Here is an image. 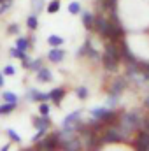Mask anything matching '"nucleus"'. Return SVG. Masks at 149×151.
I'll return each instance as SVG.
<instances>
[{
	"instance_id": "nucleus-1",
	"label": "nucleus",
	"mask_w": 149,
	"mask_h": 151,
	"mask_svg": "<svg viewBox=\"0 0 149 151\" xmlns=\"http://www.w3.org/2000/svg\"><path fill=\"white\" fill-rule=\"evenodd\" d=\"M140 125V118H139V114L135 113H126L123 114V118H121V121H119V132H121V135L123 134H130L133 128H137Z\"/></svg>"
},
{
	"instance_id": "nucleus-2",
	"label": "nucleus",
	"mask_w": 149,
	"mask_h": 151,
	"mask_svg": "<svg viewBox=\"0 0 149 151\" xmlns=\"http://www.w3.org/2000/svg\"><path fill=\"white\" fill-rule=\"evenodd\" d=\"M93 27H95V30H97L102 37H105L107 28H109V19H105L104 16H95V19H93Z\"/></svg>"
},
{
	"instance_id": "nucleus-3",
	"label": "nucleus",
	"mask_w": 149,
	"mask_h": 151,
	"mask_svg": "<svg viewBox=\"0 0 149 151\" xmlns=\"http://www.w3.org/2000/svg\"><path fill=\"white\" fill-rule=\"evenodd\" d=\"M63 58H65V51L62 47H53L47 53V60L53 63H60V62H63Z\"/></svg>"
},
{
	"instance_id": "nucleus-4",
	"label": "nucleus",
	"mask_w": 149,
	"mask_h": 151,
	"mask_svg": "<svg viewBox=\"0 0 149 151\" xmlns=\"http://www.w3.org/2000/svg\"><path fill=\"white\" fill-rule=\"evenodd\" d=\"M117 135H121V132L117 130V128H109L105 134H104V137L100 139V142L104 144V142H117V141H121V137H117Z\"/></svg>"
},
{
	"instance_id": "nucleus-5",
	"label": "nucleus",
	"mask_w": 149,
	"mask_h": 151,
	"mask_svg": "<svg viewBox=\"0 0 149 151\" xmlns=\"http://www.w3.org/2000/svg\"><path fill=\"white\" fill-rule=\"evenodd\" d=\"M135 148H137V150H149V130L140 132V134L137 135Z\"/></svg>"
},
{
	"instance_id": "nucleus-6",
	"label": "nucleus",
	"mask_w": 149,
	"mask_h": 151,
	"mask_svg": "<svg viewBox=\"0 0 149 151\" xmlns=\"http://www.w3.org/2000/svg\"><path fill=\"white\" fill-rule=\"evenodd\" d=\"M117 62H119V60H116L114 56L107 55V53L102 56V63H104L105 70H109V72H112V70H116V69H117Z\"/></svg>"
},
{
	"instance_id": "nucleus-7",
	"label": "nucleus",
	"mask_w": 149,
	"mask_h": 151,
	"mask_svg": "<svg viewBox=\"0 0 149 151\" xmlns=\"http://www.w3.org/2000/svg\"><path fill=\"white\" fill-rule=\"evenodd\" d=\"M121 56L128 62V65L137 63V58L133 56V53L130 51V47H128V44H126V42H121Z\"/></svg>"
},
{
	"instance_id": "nucleus-8",
	"label": "nucleus",
	"mask_w": 149,
	"mask_h": 151,
	"mask_svg": "<svg viewBox=\"0 0 149 151\" xmlns=\"http://www.w3.org/2000/svg\"><path fill=\"white\" fill-rule=\"evenodd\" d=\"M63 97H65V90H63V88H53V90L49 91V99H51L54 104H60V102L63 100Z\"/></svg>"
},
{
	"instance_id": "nucleus-9",
	"label": "nucleus",
	"mask_w": 149,
	"mask_h": 151,
	"mask_svg": "<svg viewBox=\"0 0 149 151\" xmlns=\"http://www.w3.org/2000/svg\"><path fill=\"white\" fill-rule=\"evenodd\" d=\"M58 139H60V134H54V135H51L49 139L42 141V142H40V148H42V150H51V148H56V146H58Z\"/></svg>"
},
{
	"instance_id": "nucleus-10",
	"label": "nucleus",
	"mask_w": 149,
	"mask_h": 151,
	"mask_svg": "<svg viewBox=\"0 0 149 151\" xmlns=\"http://www.w3.org/2000/svg\"><path fill=\"white\" fill-rule=\"evenodd\" d=\"M79 118H81V111H75V113L65 116L63 118V127H74V125H77Z\"/></svg>"
},
{
	"instance_id": "nucleus-11",
	"label": "nucleus",
	"mask_w": 149,
	"mask_h": 151,
	"mask_svg": "<svg viewBox=\"0 0 149 151\" xmlns=\"http://www.w3.org/2000/svg\"><path fill=\"white\" fill-rule=\"evenodd\" d=\"M37 77L40 83H49V81H53V74H51V70L49 69H46V67H40L37 70Z\"/></svg>"
},
{
	"instance_id": "nucleus-12",
	"label": "nucleus",
	"mask_w": 149,
	"mask_h": 151,
	"mask_svg": "<svg viewBox=\"0 0 149 151\" xmlns=\"http://www.w3.org/2000/svg\"><path fill=\"white\" fill-rule=\"evenodd\" d=\"M34 125H35V128H47L49 125H51V119H49V114H46V116H42L40 114V118H35L34 119Z\"/></svg>"
},
{
	"instance_id": "nucleus-13",
	"label": "nucleus",
	"mask_w": 149,
	"mask_h": 151,
	"mask_svg": "<svg viewBox=\"0 0 149 151\" xmlns=\"http://www.w3.org/2000/svg\"><path fill=\"white\" fill-rule=\"evenodd\" d=\"M105 53L107 55H111V56H114L116 60H119L121 58V51H119V47L116 46V42H107V46H105Z\"/></svg>"
},
{
	"instance_id": "nucleus-14",
	"label": "nucleus",
	"mask_w": 149,
	"mask_h": 151,
	"mask_svg": "<svg viewBox=\"0 0 149 151\" xmlns=\"http://www.w3.org/2000/svg\"><path fill=\"white\" fill-rule=\"evenodd\" d=\"M125 86H126V81H125V79H117V81L112 84L111 95H121V91L125 90Z\"/></svg>"
},
{
	"instance_id": "nucleus-15",
	"label": "nucleus",
	"mask_w": 149,
	"mask_h": 151,
	"mask_svg": "<svg viewBox=\"0 0 149 151\" xmlns=\"http://www.w3.org/2000/svg\"><path fill=\"white\" fill-rule=\"evenodd\" d=\"M62 148H65V150H79L81 148V142L74 137H70V139H67L65 142H62Z\"/></svg>"
},
{
	"instance_id": "nucleus-16",
	"label": "nucleus",
	"mask_w": 149,
	"mask_h": 151,
	"mask_svg": "<svg viewBox=\"0 0 149 151\" xmlns=\"http://www.w3.org/2000/svg\"><path fill=\"white\" fill-rule=\"evenodd\" d=\"M16 106H18V102H5V104H2V106H0V114L12 113V111L16 109Z\"/></svg>"
},
{
	"instance_id": "nucleus-17",
	"label": "nucleus",
	"mask_w": 149,
	"mask_h": 151,
	"mask_svg": "<svg viewBox=\"0 0 149 151\" xmlns=\"http://www.w3.org/2000/svg\"><path fill=\"white\" fill-rule=\"evenodd\" d=\"M93 19H95V16H93L91 12H82V23H84V27H86L88 30L93 28Z\"/></svg>"
},
{
	"instance_id": "nucleus-18",
	"label": "nucleus",
	"mask_w": 149,
	"mask_h": 151,
	"mask_svg": "<svg viewBox=\"0 0 149 151\" xmlns=\"http://www.w3.org/2000/svg\"><path fill=\"white\" fill-rule=\"evenodd\" d=\"M11 56H12V58H19V60H27V58H28L27 53H25L23 49H19V47H12V49H11Z\"/></svg>"
},
{
	"instance_id": "nucleus-19",
	"label": "nucleus",
	"mask_w": 149,
	"mask_h": 151,
	"mask_svg": "<svg viewBox=\"0 0 149 151\" xmlns=\"http://www.w3.org/2000/svg\"><path fill=\"white\" fill-rule=\"evenodd\" d=\"M47 42H49V46H53V47H60V46L63 44V39L58 37V35H49V37H47Z\"/></svg>"
},
{
	"instance_id": "nucleus-20",
	"label": "nucleus",
	"mask_w": 149,
	"mask_h": 151,
	"mask_svg": "<svg viewBox=\"0 0 149 151\" xmlns=\"http://www.w3.org/2000/svg\"><path fill=\"white\" fill-rule=\"evenodd\" d=\"M37 14H30L28 18H27V27L30 28V30H35L37 28Z\"/></svg>"
},
{
	"instance_id": "nucleus-21",
	"label": "nucleus",
	"mask_w": 149,
	"mask_h": 151,
	"mask_svg": "<svg viewBox=\"0 0 149 151\" xmlns=\"http://www.w3.org/2000/svg\"><path fill=\"white\" fill-rule=\"evenodd\" d=\"M105 113H107V109L98 107V109H93V111H91V116H93V119H95V121H97V119L100 121V119L104 118V114H105Z\"/></svg>"
},
{
	"instance_id": "nucleus-22",
	"label": "nucleus",
	"mask_w": 149,
	"mask_h": 151,
	"mask_svg": "<svg viewBox=\"0 0 149 151\" xmlns=\"http://www.w3.org/2000/svg\"><path fill=\"white\" fill-rule=\"evenodd\" d=\"M32 9H34V14H39L44 9V0H32Z\"/></svg>"
},
{
	"instance_id": "nucleus-23",
	"label": "nucleus",
	"mask_w": 149,
	"mask_h": 151,
	"mask_svg": "<svg viewBox=\"0 0 149 151\" xmlns=\"http://www.w3.org/2000/svg\"><path fill=\"white\" fill-rule=\"evenodd\" d=\"M58 11H60V2H58V0L49 2V5H47V12H49V14H54V12H58Z\"/></svg>"
},
{
	"instance_id": "nucleus-24",
	"label": "nucleus",
	"mask_w": 149,
	"mask_h": 151,
	"mask_svg": "<svg viewBox=\"0 0 149 151\" xmlns=\"http://www.w3.org/2000/svg\"><path fill=\"white\" fill-rule=\"evenodd\" d=\"M90 47H91V40L90 39H86V42L81 46V49H79V53H77V56H82V55H88V51H90Z\"/></svg>"
},
{
	"instance_id": "nucleus-25",
	"label": "nucleus",
	"mask_w": 149,
	"mask_h": 151,
	"mask_svg": "<svg viewBox=\"0 0 149 151\" xmlns=\"http://www.w3.org/2000/svg\"><path fill=\"white\" fill-rule=\"evenodd\" d=\"M16 47H19V49H23V51H27V49L30 47V42H28L27 39L19 37L18 40H16Z\"/></svg>"
},
{
	"instance_id": "nucleus-26",
	"label": "nucleus",
	"mask_w": 149,
	"mask_h": 151,
	"mask_svg": "<svg viewBox=\"0 0 149 151\" xmlns=\"http://www.w3.org/2000/svg\"><path fill=\"white\" fill-rule=\"evenodd\" d=\"M69 12H70V14H79V12H81V4H79V2L69 4Z\"/></svg>"
},
{
	"instance_id": "nucleus-27",
	"label": "nucleus",
	"mask_w": 149,
	"mask_h": 151,
	"mask_svg": "<svg viewBox=\"0 0 149 151\" xmlns=\"http://www.w3.org/2000/svg\"><path fill=\"white\" fill-rule=\"evenodd\" d=\"M4 100L5 102H18V97L12 91H4Z\"/></svg>"
},
{
	"instance_id": "nucleus-28",
	"label": "nucleus",
	"mask_w": 149,
	"mask_h": 151,
	"mask_svg": "<svg viewBox=\"0 0 149 151\" xmlns=\"http://www.w3.org/2000/svg\"><path fill=\"white\" fill-rule=\"evenodd\" d=\"M77 99H81V100H84L86 97H88V88H84V86H81V88H77Z\"/></svg>"
},
{
	"instance_id": "nucleus-29",
	"label": "nucleus",
	"mask_w": 149,
	"mask_h": 151,
	"mask_svg": "<svg viewBox=\"0 0 149 151\" xmlns=\"http://www.w3.org/2000/svg\"><path fill=\"white\" fill-rule=\"evenodd\" d=\"M7 135L11 137V141H16V142H21V137L18 135V132H16V130H12V128H9V130H7Z\"/></svg>"
},
{
	"instance_id": "nucleus-30",
	"label": "nucleus",
	"mask_w": 149,
	"mask_h": 151,
	"mask_svg": "<svg viewBox=\"0 0 149 151\" xmlns=\"http://www.w3.org/2000/svg\"><path fill=\"white\" fill-rule=\"evenodd\" d=\"M117 99H119V95H109V100H107V107H114L116 104H117Z\"/></svg>"
},
{
	"instance_id": "nucleus-31",
	"label": "nucleus",
	"mask_w": 149,
	"mask_h": 151,
	"mask_svg": "<svg viewBox=\"0 0 149 151\" xmlns=\"http://www.w3.org/2000/svg\"><path fill=\"white\" fill-rule=\"evenodd\" d=\"M39 113L42 114V116L49 114V106H47L46 102H40V106H39Z\"/></svg>"
},
{
	"instance_id": "nucleus-32",
	"label": "nucleus",
	"mask_w": 149,
	"mask_h": 151,
	"mask_svg": "<svg viewBox=\"0 0 149 151\" xmlns=\"http://www.w3.org/2000/svg\"><path fill=\"white\" fill-rule=\"evenodd\" d=\"M40 67H42V60H32V63H30L28 69H32V70H39Z\"/></svg>"
},
{
	"instance_id": "nucleus-33",
	"label": "nucleus",
	"mask_w": 149,
	"mask_h": 151,
	"mask_svg": "<svg viewBox=\"0 0 149 151\" xmlns=\"http://www.w3.org/2000/svg\"><path fill=\"white\" fill-rule=\"evenodd\" d=\"M4 74H5V76H14V74H16V70H14V67L7 65V67L4 69Z\"/></svg>"
},
{
	"instance_id": "nucleus-34",
	"label": "nucleus",
	"mask_w": 149,
	"mask_h": 151,
	"mask_svg": "<svg viewBox=\"0 0 149 151\" xmlns=\"http://www.w3.org/2000/svg\"><path fill=\"white\" fill-rule=\"evenodd\" d=\"M46 130H47V128H39L37 135L34 137V142H37V141H39V139H40V137H42V135H46Z\"/></svg>"
},
{
	"instance_id": "nucleus-35",
	"label": "nucleus",
	"mask_w": 149,
	"mask_h": 151,
	"mask_svg": "<svg viewBox=\"0 0 149 151\" xmlns=\"http://www.w3.org/2000/svg\"><path fill=\"white\" fill-rule=\"evenodd\" d=\"M88 55H90V56H91L93 60H100V55H98V53H97V51H95L93 47H90V51H88Z\"/></svg>"
},
{
	"instance_id": "nucleus-36",
	"label": "nucleus",
	"mask_w": 149,
	"mask_h": 151,
	"mask_svg": "<svg viewBox=\"0 0 149 151\" xmlns=\"http://www.w3.org/2000/svg\"><path fill=\"white\" fill-rule=\"evenodd\" d=\"M9 5H11V4H9V0L2 2V4H0V14H2V12H5V11L9 9Z\"/></svg>"
},
{
	"instance_id": "nucleus-37",
	"label": "nucleus",
	"mask_w": 149,
	"mask_h": 151,
	"mask_svg": "<svg viewBox=\"0 0 149 151\" xmlns=\"http://www.w3.org/2000/svg\"><path fill=\"white\" fill-rule=\"evenodd\" d=\"M18 30H19V28H18V25H11V27L7 28V32H9V34H16Z\"/></svg>"
},
{
	"instance_id": "nucleus-38",
	"label": "nucleus",
	"mask_w": 149,
	"mask_h": 151,
	"mask_svg": "<svg viewBox=\"0 0 149 151\" xmlns=\"http://www.w3.org/2000/svg\"><path fill=\"white\" fill-rule=\"evenodd\" d=\"M144 127L149 130V119H144Z\"/></svg>"
},
{
	"instance_id": "nucleus-39",
	"label": "nucleus",
	"mask_w": 149,
	"mask_h": 151,
	"mask_svg": "<svg viewBox=\"0 0 149 151\" xmlns=\"http://www.w3.org/2000/svg\"><path fill=\"white\" fill-rule=\"evenodd\" d=\"M2 86H4V76L0 74V88H2Z\"/></svg>"
},
{
	"instance_id": "nucleus-40",
	"label": "nucleus",
	"mask_w": 149,
	"mask_h": 151,
	"mask_svg": "<svg viewBox=\"0 0 149 151\" xmlns=\"http://www.w3.org/2000/svg\"><path fill=\"white\" fill-rule=\"evenodd\" d=\"M146 106H148V107H149V99H148V100H146Z\"/></svg>"
},
{
	"instance_id": "nucleus-41",
	"label": "nucleus",
	"mask_w": 149,
	"mask_h": 151,
	"mask_svg": "<svg viewBox=\"0 0 149 151\" xmlns=\"http://www.w3.org/2000/svg\"><path fill=\"white\" fill-rule=\"evenodd\" d=\"M2 2H5V0H0V4H2Z\"/></svg>"
}]
</instances>
